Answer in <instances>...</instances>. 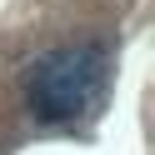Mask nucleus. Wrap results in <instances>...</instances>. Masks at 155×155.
<instances>
[{
  "instance_id": "1",
  "label": "nucleus",
  "mask_w": 155,
  "mask_h": 155,
  "mask_svg": "<svg viewBox=\"0 0 155 155\" xmlns=\"http://www.w3.org/2000/svg\"><path fill=\"white\" fill-rule=\"evenodd\" d=\"M100 85H105V50L65 45L25 70V110L40 125H65L100 95Z\"/></svg>"
}]
</instances>
